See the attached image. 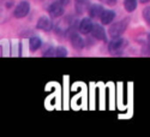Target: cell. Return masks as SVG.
Listing matches in <instances>:
<instances>
[{
  "label": "cell",
  "instance_id": "cell-1",
  "mask_svg": "<svg viewBox=\"0 0 150 137\" xmlns=\"http://www.w3.org/2000/svg\"><path fill=\"white\" fill-rule=\"evenodd\" d=\"M127 23H129V19H121L119 22H115L114 24H112L108 29V33L112 37H119L121 36L122 33H125L127 28Z\"/></svg>",
  "mask_w": 150,
  "mask_h": 137
},
{
  "label": "cell",
  "instance_id": "cell-2",
  "mask_svg": "<svg viewBox=\"0 0 150 137\" xmlns=\"http://www.w3.org/2000/svg\"><path fill=\"white\" fill-rule=\"evenodd\" d=\"M127 46V40L124 37H113L109 43H108V51L110 53H119Z\"/></svg>",
  "mask_w": 150,
  "mask_h": 137
},
{
  "label": "cell",
  "instance_id": "cell-3",
  "mask_svg": "<svg viewBox=\"0 0 150 137\" xmlns=\"http://www.w3.org/2000/svg\"><path fill=\"white\" fill-rule=\"evenodd\" d=\"M64 4H62L61 1H55L53 4L49 5L48 7V13L49 16H51V18H60L62 15H64L65 12V9H64Z\"/></svg>",
  "mask_w": 150,
  "mask_h": 137
},
{
  "label": "cell",
  "instance_id": "cell-4",
  "mask_svg": "<svg viewBox=\"0 0 150 137\" xmlns=\"http://www.w3.org/2000/svg\"><path fill=\"white\" fill-rule=\"evenodd\" d=\"M29 11H30V4L28 1H25V0H23V1H21L15 11H13V16L16 18H24L28 13H29Z\"/></svg>",
  "mask_w": 150,
  "mask_h": 137
},
{
  "label": "cell",
  "instance_id": "cell-5",
  "mask_svg": "<svg viewBox=\"0 0 150 137\" xmlns=\"http://www.w3.org/2000/svg\"><path fill=\"white\" fill-rule=\"evenodd\" d=\"M93 27H94V24H93V22H91L90 18H83L81 21V23H79L78 30L83 35H88V34H91Z\"/></svg>",
  "mask_w": 150,
  "mask_h": 137
},
{
  "label": "cell",
  "instance_id": "cell-6",
  "mask_svg": "<svg viewBox=\"0 0 150 137\" xmlns=\"http://www.w3.org/2000/svg\"><path fill=\"white\" fill-rule=\"evenodd\" d=\"M36 28L40 29V30H43V31H49L53 28V23H52V21L49 19L48 17L42 16V17L39 18V21H37Z\"/></svg>",
  "mask_w": 150,
  "mask_h": 137
},
{
  "label": "cell",
  "instance_id": "cell-7",
  "mask_svg": "<svg viewBox=\"0 0 150 137\" xmlns=\"http://www.w3.org/2000/svg\"><path fill=\"white\" fill-rule=\"evenodd\" d=\"M91 35L96 40L106 41V31L101 26H100V24H94L93 30H91Z\"/></svg>",
  "mask_w": 150,
  "mask_h": 137
},
{
  "label": "cell",
  "instance_id": "cell-8",
  "mask_svg": "<svg viewBox=\"0 0 150 137\" xmlns=\"http://www.w3.org/2000/svg\"><path fill=\"white\" fill-rule=\"evenodd\" d=\"M90 1L89 0H74V9L78 15H82L89 9Z\"/></svg>",
  "mask_w": 150,
  "mask_h": 137
},
{
  "label": "cell",
  "instance_id": "cell-9",
  "mask_svg": "<svg viewBox=\"0 0 150 137\" xmlns=\"http://www.w3.org/2000/svg\"><path fill=\"white\" fill-rule=\"evenodd\" d=\"M103 7L101 5H91L89 7V16L90 18H101L102 13H103Z\"/></svg>",
  "mask_w": 150,
  "mask_h": 137
},
{
  "label": "cell",
  "instance_id": "cell-10",
  "mask_svg": "<svg viewBox=\"0 0 150 137\" xmlns=\"http://www.w3.org/2000/svg\"><path fill=\"white\" fill-rule=\"evenodd\" d=\"M114 18H115V12L112 11V10H106V11H103V13L101 16V23L103 24V26H106V24H110L114 21Z\"/></svg>",
  "mask_w": 150,
  "mask_h": 137
},
{
  "label": "cell",
  "instance_id": "cell-11",
  "mask_svg": "<svg viewBox=\"0 0 150 137\" xmlns=\"http://www.w3.org/2000/svg\"><path fill=\"white\" fill-rule=\"evenodd\" d=\"M42 45V41L39 36H33L31 39L29 40V47L31 51H36V49H39Z\"/></svg>",
  "mask_w": 150,
  "mask_h": 137
},
{
  "label": "cell",
  "instance_id": "cell-12",
  "mask_svg": "<svg viewBox=\"0 0 150 137\" xmlns=\"http://www.w3.org/2000/svg\"><path fill=\"white\" fill-rule=\"evenodd\" d=\"M124 7L127 12H133L137 9V0H124Z\"/></svg>",
  "mask_w": 150,
  "mask_h": 137
},
{
  "label": "cell",
  "instance_id": "cell-13",
  "mask_svg": "<svg viewBox=\"0 0 150 137\" xmlns=\"http://www.w3.org/2000/svg\"><path fill=\"white\" fill-rule=\"evenodd\" d=\"M55 55L57 57H66L67 55V49L62 46H59L55 48Z\"/></svg>",
  "mask_w": 150,
  "mask_h": 137
},
{
  "label": "cell",
  "instance_id": "cell-14",
  "mask_svg": "<svg viewBox=\"0 0 150 137\" xmlns=\"http://www.w3.org/2000/svg\"><path fill=\"white\" fill-rule=\"evenodd\" d=\"M143 18L148 22V23H150V6H148V7H145L144 10H143Z\"/></svg>",
  "mask_w": 150,
  "mask_h": 137
},
{
  "label": "cell",
  "instance_id": "cell-15",
  "mask_svg": "<svg viewBox=\"0 0 150 137\" xmlns=\"http://www.w3.org/2000/svg\"><path fill=\"white\" fill-rule=\"evenodd\" d=\"M98 1H101L106 5H109V6H114L117 4V0H98Z\"/></svg>",
  "mask_w": 150,
  "mask_h": 137
},
{
  "label": "cell",
  "instance_id": "cell-16",
  "mask_svg": "<svg viewBox=\"0 0 150 137\" xmlns=\"http://www.w3.org/2000/svg\"><path fill=\"white\" fill-rule=\"evenodd\" d=\"M59 1H61V3H62V4H64L65 6L70 4V0H59Z\"/></svg>",
  "mask_w": 150,
  "mask_h": 137
},
{
  "label": "cell",
  "instance_id": "cell-17",
  "mask_svg": "<svg viewBox=\"0 0 150 137\" xmlns=\"http://www.w3.org/2000/svg\"><path fill=\"white\" fill-rule=\"evenodd\" d=\"M149 1H150V0H141L142 4H146V3H149Z\"/></svg>",
  "mask_w": 150,
  "mask_h": 137
},
{
  "label": "cell",
  "instance_id": "cell-18",
  "mask_svg": "<svg viewBox=\"0 0 150 137\" xmlns=\"http://www.w3.org/2000/svg\"><path fill=\"white\" fill-rule=\"evenodd\" d=\"M149 37H150V36H149Z\"/></svg>",
  "mask_w": 150,
  "mask_h": 137
}]
</instances>
